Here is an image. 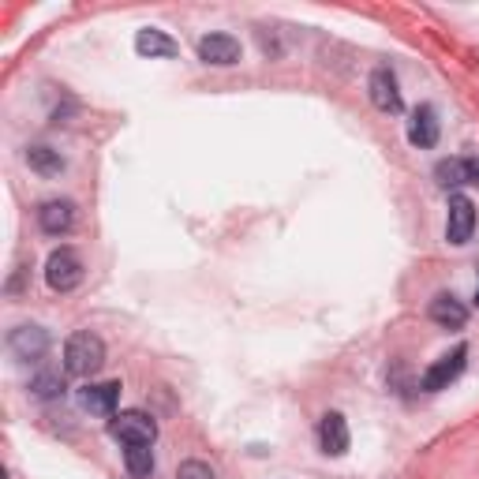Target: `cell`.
<instances>
[{"label":"cell","instance_id":"6da1fadb","mask_svg":"<svg viewBox=\"0 0 479 479\" xmlns=\"http://www.w3.org/2000/svg\"><path fill=\"white\" fill-rule=\"evenodd\" d=\"M102 363H105V345H102L98 333L79 330V333L67 337V345H64V371L67 375L90 378V375L102 371Z\"/></svg>","mask_w":479,"mask_h":479},{"label":"cell","instance_id":"7a4b0ae2","mask_svg":"<svg viewBox=\"0 0 479 479\" xmlns=\"http://www.w3.org/2000/svg\"><path fill=\"white\" fill-rule=\"evenodd\" d=\"M109 435L117 439V442H124V446H154L157 423H154V416L139 412V408H128V412H117V416H112Z\"/></svg>","mask_w":479,"mask_h":479},{"label":"cell","instance_id":"3957f363","mask_svg":"<svg viewBox=\"0 0 479 479\" xmlns=\"http://www.w3.org/2000/svg\"><path fill=\"white\" fill-rule=\"evenodd\" d=\"M45 281H49L53 292H72V288H79V281H83V259L75 255L72 247L53 251L49 262H45Z\"/></svg>","mask_w":479,"mask_h":479},{"label":"cell","instance_id":"277c9868","mask_svg":"<svg viewBox=\"0 0 479 479\" xmlns=\"http://www.w3.org/2000/svg\"><path fill=\"white\" fill-rule=\"evenodd\" d=\"M465 363H468V349H465V345H457L449 356H442L439 363H430V368L423 371V378H420V386H423L427 394H439V390H446V386H449L453 378H461Z\"/></svg>","mask_w":479,"mask_h":479},{"label":"cell","instance_id":"5b68a950","mask_svg":"<svg viewBox=\"0 0 479 479\" xmlns=\"http://www.w3.org/2000/svg\"><path fill=\"white\" fill-rule=\"evenodd\" d=\"M475 233V202L468 195H453L449 199V217H446V240L449 244H468Z\"/></svg>","mask_w":479,"mask_h":479},{"label":"cell","instance_id":"8992f818","mask_svg":"<svg viewBox=\"0 0 479 479\" xmlns=\"http://www.w3.org/2000/svg\"><path fill=\"white\" fill-rule=\"evenodd\" d=\"M8 349L22 363H38L45 352H49V333H45L41 326H15L8 333Z\"/></svg>","mask_w":479,"mask_h":479},{"label":"cell","instance_id":"52a82bcc","mask_svg":"<svg viewBox=\"0 0 479 479\" xmlns=\"http://www.w3.org/2000/svg\"><path fill=\"white\" fill-rule=\"evenodd\" d=\"M199 60L202 64H217V67L240 64V41L233 34H207V38H199Z\"/></svg>","mask_w":479,"mask_h":479},{"label":"cell","instance_id":"ba28073f","mask_svg":"<svg viewBox=\"0 0 479 479\" xmlns=\"http://www.w3.org/2000/svg\"><path fill=\"white\" fill-rule=\"evenodd\" d=\"M318 446H323L326 457H345L349 453V423L341 412H326L318 423Z\"/></svg>","mask_w":479,"mask_h":479},{"label":"cell","instance_id":"9c48e42d","mask_svg":"<svg viewBox=\"0 0 479 479\" xmlns=\"http://www.w3.org/2000/svg\"><path fill=\"white\" fill-rule=\"evenodd\" d=\"M117 401H120V382H102L79 390V404L94 416H117Z\"/></svg>","mask_w":479,"mask_h":479},{"label":"cell","instance_id":"30bf717a","mask_svg":"<svg viewBox=\"0 0 479 479\" xmlns=\"http://www.w3.org/2000/svg\"><path fill=\"white\" fill-rule=\"evenodd\" d=\"M38 225H41V233L60 236V233H67V229L75 225V207H72L67 199H49V202H41Z\"/></svg>","mask_w":479,"mask_h":479},{"label":"cell","instance_id":"8fae6325","mask_svg":"<svg viewBox=\"0 0 479 479\" xmlns=\"http://www.w3.org/2000/svg\"><path fill=\"white\" fill-rule=\"evenodd\" d=\"M430 323H439L446 330H461L468 323V307L453 292H439L435 300H430Z\"/></svg>","mask_w":479,"mask_h":479},{"label":"cell","instance_id":"7c38bea8","mask_svg":"<svg viewBox=\"0 0 479 479\" xmlns=\"http://www.w3.org/2000/svg\"><path fill=\"white\" fill-rule=\"evenodd\" d=\"M371 102L382 109V112H401L404 102H401V90H397V79L390 67H378L371 75Z\"/></svg>","mask_w":479,"mask_h":479},{"label":"cell","instance_id":"4fadbf2b","mask_svg":"<svg viewBox=\"0 0 479 479\" xmlns=\"http://www.w3.org/2000/svg\"><path fill=\"white\" fill-rule=\"evenodd\" d=\"M408 143L420 146V150H430L439 143V117L430 105H420L412 112V124H408Z\"/></svg>","mask_w":479,"mask_h":479},{"label":"cell","instance_id":"5bb4252c","mask_svg":"<svg viewBox=\"0 0 479 479\" xmlns=\"http://www.w3.org/2000/svg\"><path fill=\"white\" fill-rule=\"evenodd\" d=\"M135 53L139 57H176L180 53V45L165 34V31H154V27H146V31H139L135 34Z\"/></svg>","mask_w":479,"mask_h":479},{"label":"cell","instance_id":"9a60e30c","mask_svg":"<svg viewBox=\"0 0 479 479\" xmlns=\"http://www.w3.org/2000/svg\"><path fill=\"white\" fill-rule=\"evenodd\" d=\"M435 180H439V188L468 184V162H465V157H442V162L435 165Z\"/></svg>","mask_w":479,"mask_h":479},{"label":"cell","instance_id":"2e32d148","mask_svg":"<svg viewBox=\"0 0 479 479\" xmlns=\"http://www.w3.org/2000/svg\"><path fill=\"white\" fill-rule=\"evenodd\" d=\"M27 162H31V169L41 173V176H57V173L64 169L60 150H49V146H31V150H27Z\"/></svg>","mask_w":479,"mask_h":479},{"label":"cell","instance_id":"e0dca14e","mask_svg":"<svg viewBox=\"0 0 479 479\" xmlns=\"http://www.w3.org/2000/svg\"><path fill=\"white\" fill-rule=\"evenodd\" d=\"M31 394H34V397H41V401L60 397V394H64V375H60V371H53V368L38 371V375L31 378Z\"/></svg>","mask_w":479,"mask_h":479},{"label":"cell","instance_id":"ac0fdd59","mask_svg":"<svg viewBox=\"0 0 479 479\" xmlns=\"http://www.w3.org/2000/svg\"><path fill=\"white\" fill-rule=\"evenodd\" d=\"M124 465L135 479H146L154 472V453L150 446H124Z\"/></svg>","mask_w":479,"mask_h":479},{"label":"cell","instance_id":"d6986e66","mask_svg":"<svg viewBox=\"0 0 479 479\" xmlns=\"http://www.w3.org/2000/svg\"><path fill=\"white\" fill-rule=\"evenodd\" d=\"M180 479H214V468L202 461H184L180 465Z\"/></svg>","mask_w":479,"mask_h":479},{"label":"cell","instance_id":"ffe728a7","mask_svg":"<svg viewBox=\"0 0 479 479\" xmlns=\"http://www.w3.org/2000/svg\"><path fill=\"white\" fill-rule=\"evenodd\" d=\"M468 162V184H479V157H465Z\"/></svg>","mask_w":479,"mask_h":479},{"label":"cell","instance_id":"44dd1931","mask_svg":"<svg viewBox=\"0 0 479 479\" xmlns=\"http://www.w3.org/2000/svg\"><path fill=\"white\" fill-rule=\"evenodd\" d=\"M475 304H479V288H475Z\"/></svg>","mask_w":479,"mask_h":479}]
</instances>
